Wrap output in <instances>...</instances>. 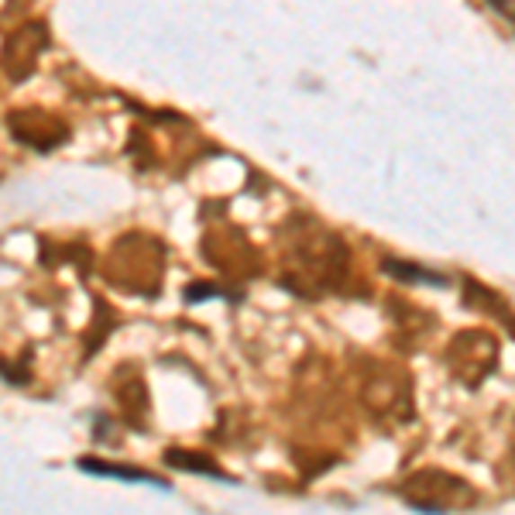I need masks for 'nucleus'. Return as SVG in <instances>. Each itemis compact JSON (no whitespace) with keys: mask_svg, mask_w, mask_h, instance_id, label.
Here are the masks:
<instances>
[{"mask_svg":"<svg viewBox=\"0 0 515 515\" xmlns=\"http://www.w3.org/2000/svg\"><path fill=\"white\" fill-rule=\"evenodd\" d=\"M79 467H83V471H90V475L124 477V481H152V484H162V488H165V481H162V477H152L148 471H141V467H128V464H103V460L83 457L79 460Z\"/></svg>","mask_w":515,"mask_h":515,"instance_id":"nucleus-11","label":"nucleus"},{"mask_svg":"<svg viewBox=\"0 0 515 515\" xmlns=\"http://www.w3.org/2000/svg\"><path fill=\"white\" fill-rule=\"evenodd\" d=\"M111 392H114L117 399V409H120V416L124 422H131L134 430H141L145 426V416H148V388H145V378L138 375V368L134 364H120L114 371V382H111Z\"/></svg>","mask_w":515,"mask_h":515,"instance_id":"nucleus-9","label":"nucleus"},{"mask_svg":"<svg viewBox=\"0 0 515 515\" xmlns=\"http://www.w3.org/2000/svg\"><path fill=\"white\" fill-rule=\"evenodd\" d=\"M7 131L18 145L35 148V152H52L69 138V128L58 117L45 114V111H11L7 114Z\"/></svg>","mask_w":515,"mask_h":515,"instance_id":"nucleus-7","label":"nucleus"},{"mask_svg":"<svg viewBox=\"0 0 515 515\" xmlns=\"http://www.w3.org/2000/svg\"><path fill=\"white\" fill-rule=\"evenodd\" d=\"M107 282L138 292V296H158L162 275H165V248L148 234H124L107 254L103 265Z\"/></svg>","mask_w":515,"mask_h":515,"instance_id":"nucleus-2","label":"nucleus"},{"mask_svg":"<svg viewBox=\"0 0 515 515\" xmlns=\"http://www.w3.org/2000/svg\"><path fill=\"white\" fill-rule=\"evenodd\" d=\"M282 286L292 289L296 296H324L337 292L347 282L351 268V251L343 244L341 234L320 227L313 217H292L286 237V254H282Z\"/></svg>","mask_w":515,"mask_h":515,"instance_id":"nucleus-1","label":"nucleus"},{"mask_svg":"<svg viewBox=\"0 0 515 515\" xmlns=\"http://www.w3.org/2000/svg\"><path fill=\"white\" fill-rule=\"evenodd\" d=\"M512 454H515V422H512Z\"/></svg>","mask_w":515,"mask_h":515,"instance_id":"nucleus-13","label":"nucleus"},{"mask_svg":"<svg viewBox=\"0 0 515 515\" xmlns=\"http://www.w3.org/2000/svg\"><path fill=\"white\" fill-rule=\"evenodd\" d=\"M399 498L416 512H450V509L457 512V509H475L481 502V495L464 477L437 471V467L405 477L399 484Z\"/></svg>","mask_w":515,"mask_h":515,"instance_id":"nucleus-3","label":"nucleus"},{"mask_svg":"<svg viewBox=\"0 0 515 515\" xmlns=\"http://www.w3.org/2000/svg\"><path fill=\"white\" fill-rule=\"evenodd\" d=\"M45 41H49V31H45L41 21H28V24H21L18 31H11V35H7V49H4L7 79L21 83V79L31 76L35 62H39V56L45 52Z\"/></svg>","mask_w":515,"mask_h":515,"instance_id":"nucleus-8","label":"nucleus"},{"mask_svg":"<svg viewBox=\"0 0 515 515\" xmlns=\"http://www.w3.org/2000/svg\"><path fill=\"white\" fill-rule=\"evenodd\" d=\"M498 364V341L488 330H460L447 347V368L460 385L477 388Z\"/></svg>","mask_w":515,"mask_h":515,"instance_id":"nucleus-4","label":"nucleus"},{"mask_svg":"<svg viewBox=\"0 0 515 515\" xmlns=\"http://www.w3.org/2000/svg\"><path fill=\"white\" fill-rule=\"evenodd\" d=\"M203 258H210L213 268L237 275V279H251L258 275V251L251 248V241L241 230H220V234H207L203 237Z\"/></svg>","mask_w":515,"mask_h":515,"instance_id":"nucleus-6","label":"nucleus"},{"mask_svg":"<svg viewBox=\"0 0 515 515\" xmlns=\"http://www.w3.org/2000/svg\"><path fill=\"white\" fill-rule=\"evenodd\" d=\"M364 405L378 422H409L413 420V382L405 371L382 368L364 382Z\"/></svg>","mask_w":515,"mask_h":515,"instance_id":"nucleus-5","label":"nucleus"},{"mask_svg":"<svg viewBox=\"0 0 515 515\" xmlns=\"http://www.w3.org/2000/svg\"><path fill=\"white\" fill-rule=\"evenodd\" d=\"M382 271H388L392 279H399V282H426V286H447V279L437 275V271H430V268H416L413 262H382Z\"/></svg>","mask_w":515,"mask_h":515,"instance_id":"nucleus-12","label":"nucleus"},{"mask_svg":"<svg viewBox=\"0 0 515 515\" xmlns=\"http://www.w3.org/2000/svg\"><path fill=\"white\" fill-rule=\"evenodd\" d=\"M165 464H169V467H179V471H192V475L220 477V481L227 477L207 454H192V450H175V447H172V450H165Z\"/></svg>","mask_w":515,"mask_h":515,"instance_id":"nucleus-10","label":"nucleus"}]
</instances>
